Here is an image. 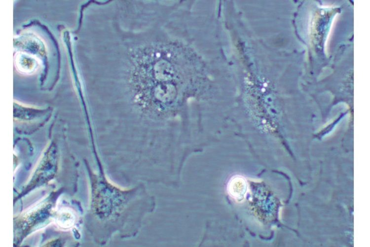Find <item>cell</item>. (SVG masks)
Segmentation results:
<instances>
[{
	"instance_id": "3",
	"label": "cell",
	"mask_w": 370,
	"mask_h": 247,
	"mask_svg": "<svg viewBox=\"0 0 370 247\" xmlns=\"http://www.w3.org/2000/svg\"><path fill=\"white\" fill-rule=\"evenodd\" d=\"M75 211L71 208L63 207L58 212L57 216L52 223L63 229L72 228L75 221Z\"/></svg>"
},
{
	"instance_id": "1",
	"label": "cell",
	"mask_w": 370,
	"mask_h": 247,
	"mask_svg": "<svg viewBox=\"0 0 370 247\" xmlns=\"http://www.w3.org/2000/svg\"><path fill=\"white\" fill-rule=\"evenodd\" d=\"M14 63L18 72L23 75H30L38 71L41 66V61L33 54L20 51L14 55Z\"/></svg>"
},
{
	"instance_id": "4",
	"label": "cell",
	"mask_w": 370,
	"mask_h": 247,
	"mask_svg": "<svg viewBox=\"0 0 370 247\" xmlns=\"http://www.w3.org/2000/svg\"><path fill=\"white\" fill-rule=\"evenodd\" d=\"M337 15H338V14H336L334 16V17H333V21H332V24H331V28H330L329 32L328 33V35L327 36V39H326V41H325V53H326V54H327V53H328V45H329V41L330 40V37H331V35H332V32H333V30L334 27L335 25V23L336 22V18H337Z\"/></svg>"
},
{
	"instance_id": "2",
	"label": "cell",
	"mask_w": 370,
	"mask_h": 247,
	"mask_svg": "<svg viewBox=\"0 0 370 247\" xmlns=\"http://www.w3.org/2000/svg\"><path fill=\"white\" fill-rule=\"evenodd\" d=\"M246 179L240 176L231 178L227 184V190L229 195L237 200L243 199L247 191Z\"/></svg>"
}]
</instances>
